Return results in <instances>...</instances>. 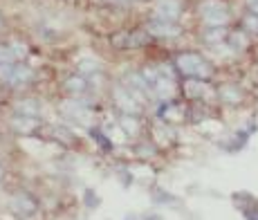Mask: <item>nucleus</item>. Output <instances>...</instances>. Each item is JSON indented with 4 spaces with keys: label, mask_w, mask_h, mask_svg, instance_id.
I'll use <instances>...</instances> for the list:
<instances>
[{
    "label": "nucleus",
    "mask_w": 258,
    "mask_h": 220,
    "mask_svg": "<svg viewBox=\"0 0 258 220\" xmlns=\"http://www.w3.org/2000/svg\"><path fill=\"white\" fill-rule=\"evenodd\" d=\"M175 63H178L180 72H184L186 76H191V79H207V76L211 74L209 63L200 54H180Z\"/></svg>",
    "instance_id": "obj_1"
},
{
    "label": "nucleus",
    "mask_w": 258,
    "mask_h": 220,
    "mask_svg": "<svg viewBox=\"0 0 258 220\" xmlns=\"http://www.w3.org/2000/svg\"><path fill=\"white\" fill-rule=\"evenodd\" d=\"M200 12H202V18L209 27H222L224 23L229 21V9L224 7L222 3H216V0L204 3L202 7H200Z\"/></svg>",
    "instance_id": "obj_2"
},
{
    "label": "nucleus",
    "mask_w": 258,
    "mask_h": 220,
    "mask_svg": "<svg viewBox=\"0 0 258 220\" xmlns=\"http://www.w3.org/2000/svg\"><path fill=\"white\" fill-rule=\"evenodd\" d=\"M148 32L155 36H178L180 27H175L171 21H153L151 25H148Z\"/></svg>",
    "instance_id": "obj_3"
},
{
    "label": "nucleus",
    "mask_w": 258,
    "mask_h": 220,
    "mask_svg": "<svg viewBox=\"0 0 258 220\" xmlns=\"http://www.w3.org/2000/svg\"><path fill=\"white\" fill-rule=\"evenodd\" d=\"M157 14H160V21H173L180 14V3L178 0H162L157 5Z\"/></svg>",
    "instance_id": "obj_4"
},
{
    "label": "nucleus",
    "mask_w": 258,
    "mask_h": 220,
    "mask_svg": "<svg viewBox=\"0 0 258 220\" xmlns=\"http://www.w3.org/2000/svg\"><path fill=\"white\" fill-rule=\"evenodd\" d=\"M12 209L16 213H32L36 209V204H34V200L30 198V195H14L12 198Z\"/></svg>",
    "instance_id": "obj_5"
},
{
    "label": "nucleus",
    "mask_w": 258,
    "mask_h": 220,
    "mask_svg": "<svg viewBox=\"0 0 258 220\" xmlns=\"http://www.w3.org/2000/svg\"><path fill=\"white\" fill-rule=\"evenodd\" d=\"M117 103H119V108H123L126 113H135V110H137L135 92H128L126 88H119L117 90Z\"/></svg>",
    "instance_id": "obj_6"
},
{
    "label": "nucleus",
    "mask_w": 258,
    "mask_h": 220,
    "mask_svg": "<svg viewBox=\"0 0 258 220\" xmlns=\"http://www.w3.org/2000/svg\"><path fill=\"white\" fill-rule=\"evenodd\" d=\"M173 92H175L173 79H169V76L160 79V76H157V79H155V94H157V97H160V99H169Z\"/></svg>",
    "instance_id": "obj_7"
},
{
    "label": "nucleus",
    "mask_w": 258,
    "mask_h": 220,
    "mask_svg": "<svg viewBox=\"0 0 258 220\" xmlns=\"http://www.w3.org/2000/svg\"><path fill=\"white\" fill-rule=\"evenodd\" d=\"M202 90H204L202 79H191V81H186V94H189V97H200V94H202Z\"/></svg>",
    "instance_id": "obj_8"
},
{
    "label": "nucleus",
    "mask_w": 258,
    "mask_h": 220,
    "mask_svg": "<svg viewBox=\"0 0 258 220\" xmlns=\"http://www.w3.org/2000/svg\"><path fill=\"white\" fill-rule=\"evenodd\" d=\"M14 128L16 131H23V133H30V131H34V126H36V122L34 119H30V117H25V119H14Z\"/></svg>",
    "instance_id": "obj_9"
},
{
    "label": "nucleus",
    "mask_w": 258,
    "mask_h": 220,
    "mask_svg": "<svg viewBox=\"0 0 258 220\" xmlns=\"http://www.w3.org/2000/svg\"><path fill=\"white\" fill-rule=\"evenodd\" d=\"M65 88L72 90V92H81V90H85L83 76H72V79H68V81H65Z\"/></svg>",
    "instance_id": "obj_10"
},
{
    "label": "nucleus",
    "mask_w": 258,
    "mask_h": 220,
    "mask_svg": "<svg viewBox=\"0 0 258 220\" xmlns=\"http://www.w3.org/2000/svg\"><path fill=\"white\" fill-rule=\"evenodd\" d=\"M222 38H224L222 27H211V30L207 32V43H220Z\"/></svg>",
    "instance_id": "obj_11"
},
{
    "label": "nucleus",
    "mask_w": 258,
    "mask_h": 220,
    "mask_svg": "<svg viewBox=\"0 0 258 220\" xmlns=\"http://www.w3.org/2000/svg\"><path fill=\"white\" fill-rule=\"evenodd\" d=\"M14 61V52L9 47H0V65H12Z\"/></svg>",
    "instance_id": "obj_12"
},
{
    "label": "nucleus",
    "mask_w": 258,
    "mask_h": 220,
    "mask_svg": "<svg viewBox=\"0 0 258 220\" xmlns=\"http://www.w3.org/2000/svg\"><path fill=\"white\" fill-rule=\"evenodd\" d=\"M18 108H21V113H25V115H30V113L36 115L38 113V110H36V101H23Z\"/></svg>",
    "instance_id": "obj_13"
},
{
    "label": "nucleus",
    "mask_w": 258,
    "mask_h": 220,
    "mask_svg": "<svg viewBox=\"0 0 258 220\" xmlns=\"http://www.w3.org/2000/svg\"><path fill=\"white\" fill-rule=\"evenodd\" d=\"M222 97L229 99V101H238V99H240V94L233 92V88H227V85H224V88H222Z\"/></svg>",
    "instance_id": "obj_14"
},
{
    "label": "nucleus",
    "mask_w": 258,
    "mask_h": 220,
    "mask_svg": "<svg viewBox=\"0 0 258 220\" xmlns=\"http://www.w3.org/2000/svg\"><path fill=\"white\" fill-rule=\"evenodd\" d=\"M121 122H123V126H126L128 133H135L137 131V128H135V119H133V117H123Z\"/></svg>",
    "instance_id": "obj_15"
},
{
    "label": "nucleus",
    "mask_w": 258,
    "mask_h": 220,
    "mask_svg": "<svg viewBox=\"0 0 258 220\" xmlns=\"http://www.w3.org/2000/svg\"><path fill=\"white\" fill-rule=\"evenodd\" d=\"M0 175H3V171H0Z\"/></svg>",
    "instance_id": "obj_16"
}]
</instances>
